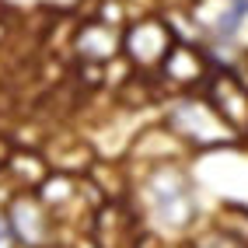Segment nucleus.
Segmentation results:
<instances>
[{
    "mask_svg": "<svg viewBox=\"0 0 248 248\" xmlns=\"http://www.w3.org/2000/svg\"><path fill=\"white\" fill-rule=\"evenodd\" d=\"M245 18H248V0H231V7L217 18V35L220 39H231V35H238L241 31V25H245Z\"/></svg>",
    "mask_w": 248,
    "mask_h": 248,
    "instance_id": "1",
    "label": "nucleus"
}]
</instances>
